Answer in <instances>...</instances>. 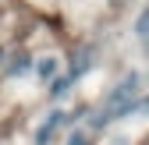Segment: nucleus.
<instances>
[{"instance_id": "f257e3e1", "label": "nucleus", "mask_w": 149, "mask_h": 145, "mask_svg": "<svg viewBox=\"0 0 149 145\" xmlns=\"http://www.w3.org/2000/svg\"><path fill=\"white\" fill-rule=\"evenodd\" d=\"M53 71H57V60H43L39 64V78H53Z\"/></svg>"}]
</instances>
